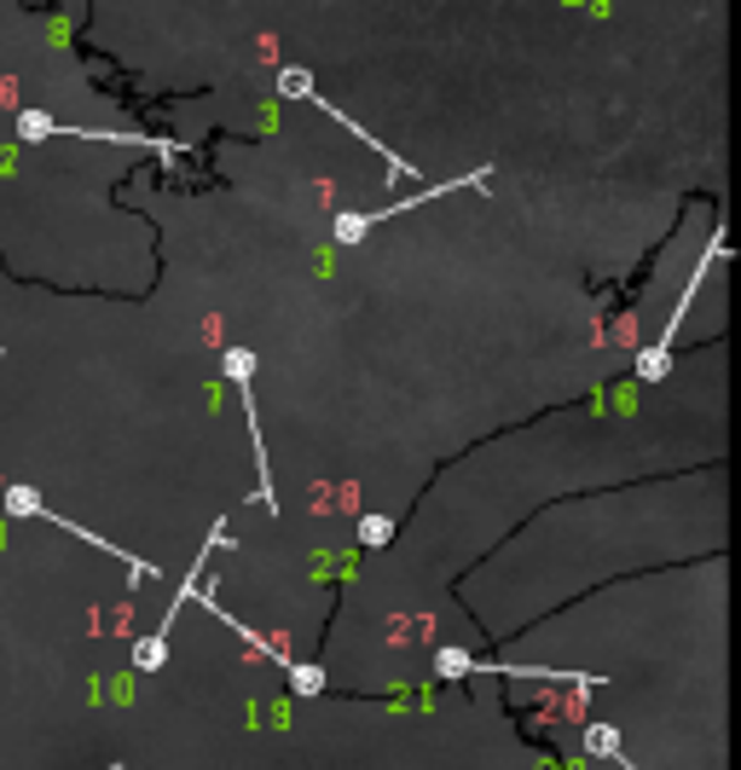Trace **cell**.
<instances>
[{
    "label": "cell",
    "mask_w": 741,
    "mask_h": 770,
    "mask_svg": "<svg viewBox=\"0 0 741 770\" xmlns=\"http://www.w3.org/2000/svg\"><path fill=\"white\" fill-rule=\"evenodd\" d=\"M481 180H487V169H469L464 180H440V186L417 192V197H400V203H389V209H348V215H336V243H359V238H371L383 220L412 215V209H423V203H440V197H453L464 186H481Z\"/></svg>",
    "instance_id": "obj_1"
},
{
    "label": "cell",
    "mask_w": 741,
    "mask_h": 770,
    "mask_svg": "<svg viewBox=\"0 0 741 770\" xmlns=\"http://www.w3.org/2000/svg\"><path fill=\"white\" fill-rule=\"evenodd\" d=\"M7 516H35V522H47V528H64V533H76V539H87V533H81L76 522H64V516H58V510H47V505H41V498H35L30 487H7ZM94 545H99L105 556H117V562H128V574H133V579H140V574H151V568H145V562H140V556H128L122 545H110V539H99V533H94Z\"/></svg>",
    "instance_id": "obj_2"
},
{
    "label": "cell",
    "mask_w": 741,
    "mask_h": 770,
    "mask_svg": "<svg viewBox=\"0 0 741 770\" xmlns=\"http://www.w3.org/2000/svg\"><path fill=\"white\" fill-rule=\"evenodd\" d=\"M284 672H290V690H296V695H319L325 690V672L307 666V661H284Z\"/></svg>",
    "instance_id": "obj_3"
},
{
    "label": "cell",
    "mask_w": 741,
    "mask_h": 770,
    "mask_svg": "<svg viewBox=\"0 0 741 770\" xmlns=\"http://www.w3.org/2000/svg\"><path fill=\"white\" fill-rule=\"evenodd\" d=\"M586 747H591L597 759H614V753H620V736L609 730V724H591V730H586Z\"/></svg>",
    "instance_id": "obj_4"
},
{
    "label": "cell",
    "mask_w": 741,
    "mask_h": 770,
    "mask_svg": "<svg viewBox=\"0 0 741 770\" xmlns=\"http://www.w3.org/2000/svg\"><path fill=\"white\" fill-rule=\"evenodd\" d=\"M389 533H394L389 516H366V522H359V539H366V545H389Z\"/></svg>",
    "instance_id": "obj_5"
},
{
    "label": "cell",
    "mask_w": 741,
    "mask_h": 770,
    "mask_svg": "<svg viewBox=\"0 0 741 770\" xmlns=\"http://www.w3.org/2000/svg\"><path fill=\"white\" fill-rule=\"evenodd\" d=\"M279 87H284L290 99H313V82H307V71H284V76H279Z\"/></svg>",
    "instance_id": "obj_6"
},
{
    "label": "cell",
    "mask_w": 741,
    "mask_h": 770,
    "mask_svg": "<svg viewBox=\"0 0 741 770\" xmlns=\"http://www.w3.org/2000/svg\"><path fill=\"white\" fill-rule=\"evenodd\" d=\"M435 666H440V677H458V672H469V654H458V649H446V654H440V661H435Z\"/></svg>",
    "instance_id": "obj_7"
},
{
    "label": "cell",
    "mask_w": 741,
    "mask_h": 770,
    "mask_svg": "<svg viewBox=\"0 0 741 770\" xmlns=\"http://www.w3.org/2000/svg\"><path fill=\"white\" fill-rule=\"evenodd\" d=\"M110 770H117V764H110Z\"/></svg>",
    "instance_id": "obj_8"
}]
</instances>
